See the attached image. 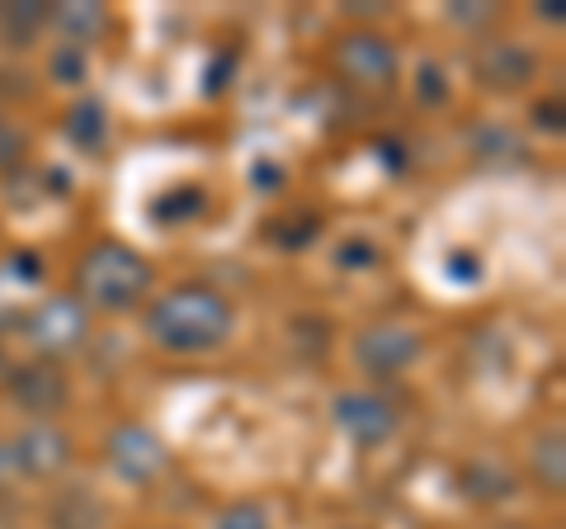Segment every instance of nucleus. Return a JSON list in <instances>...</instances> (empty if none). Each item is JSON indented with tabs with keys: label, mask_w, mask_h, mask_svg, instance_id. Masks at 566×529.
I'll list each match as a JSON object with an SVG mask.
<instances>
[{
	"label": "nucleus",
	"mask_w": 566,
	"mask_h": 529,
	"mask_svg": "<svg viewBox=\"0 0 566 529\" xmlns=\"http://www.w3.org/2000/svg\"><path fill=\"white\" fill-rule=\"evenodd\" d=\"M6 374H10V355L0 350V383H6Z\"/></svg>",
	"instance_id": "nucleus-28"
},
{
	"label": "nucleus",
	"mask_w": 566,
	"mask_h": 529,
	"mask_svg": "<svg viewBox=\"0 0 566 529\" xmlns=\"http://www.w3.org/2000/svg\"><path fill=\"white\" fill-rule=\"evenodd\" d=\"M424 355V336L406 322H374L354 336V364L374 378H397Z\"/></svg>",
	"instance_id": "nucleus-5"
},
{
	"label": "nucleus",
	"mask_w": 566,
	"mask_h": 529,
	"mask_svg": "<svg viewBox=\"0 0 566 529\" xmlns=\"http://www.w3.org/2000/svg\"><path fill=\"white\" fill-rule=\"evenodd\" d=\"M85 66H91V52L85 48H71V43H57L48 58V76L57 85H81L85 81Z\"/></svg>",
	"instance_id": "nucleus-18"
},
{
	"label": "nucleus",
	"mask_w": 566,
	"mask_h": 529,
	"mask_svg": "<svg viewBox=\"0 0 566 529\" xmlns=\"http://www.w3.org/2000/svg\"><path fill=\"white\" fill-rule=\"evenodd\" d=\"M104 458L114 464V473L123 483H137V487L156 483L170 468L166 439L156 435L151 426H142V421H123V426L109 435V445H104Z\"/></svg>",
	"instance_id": "nucleus-10"
},
{
	"label": "nucleus",
	"mask_w": 566,
	"mask_h": 529,
	"mask_svg": "<svg viewBox=\"0 0 566 529\" xmlns=\"http://www.w3.org/2000/svg\"><path fill=\"white\" fill-rule=\"evenodd\" d=\"M29 341L33 350H39V360H52V364H62L71 355H81L85 345H91V331H95V317L85 312L71 293H57V298H48V303H39L29 312Z\"/></svg>",
	"instance_id": "nucleus-4"
},
{
	"label": "nucleus",
	"mask_w": 566,
	"mask_h": 529,
	"mask_svg": "<svg viewBox=\"0 0 566 529\" xmlns=\"http://www.w3.org/2000/svg\"><path fill=\"white\" fill-rule=\"evenodd\" d=\"M10 445V464H14V478H57V473L71 464V454H76V445H71V435L57 426V421H29V426L20 435L6 439Z\"/></svg>",
	"instance_id": "nucleus-9"
},
{
	"label": "nucleus",
	"mask_w": 566,
	"mask_h": 529,
	"mask_svg": "<svg viewBox=\"0 0 566 529\" xmlns=\"http://www.w3.org/2000/svg\"><path fill=\"white\" fill-rule=\"evenodd\" d=\"M331 62H335V72H340L349 85H359V91H387L401 72L397 43L387 39L382 29H368V24L345 29L331 48Z\"/></svg>",
	"instance_id": "nucleus-3"
},
{
	"label": "nucleus",
	"mask_w": 566,
	"mask_h": 529,
	"mask_svg": "<svg viewBox=\"0 0 566 529\" xmlns=\"http://www.w3.org/2000/svg\"><path fill=\"white\" fill-rule=\"evenodd\" d=\"M62 133H66L71 147H81V152L95 156V152H104V143H109V114H104L99 100H81V104H71V110H66Z\"/></svg>",
	"instance_id": "nucleus-14"
},
{
	"label": "nucleus",
	"mask_w": 566,
	"mask_h": 529,
	"mask_svg": "<svg viewBox=\"0 0 566 529\" xmlns=\"http://www.w3.org/2000/svg\"><path fill=\"white\" fill-rule=\"evenodd\" d=\"M374 260H378V246L374 241H345L340 256H335L340 270H359V264H374Z\"/></svg>",
	"instance_id": "nucleus-22"
},
{
	"label": "nucleus",
	"mask_w": 566,
	"mask_h": 529,
	"mask_svg": "<svg viewBox=\"0 0 566 529\" xmlns=\"http://www.w3.org/2000/svg\"><path fill=\"white\" fill-rule=\"evenodd\" d=\"M501 529H528V525H501Z\"/></svg>",
	"instance_id": "nucleus-29"
},
{
	"label": "nucleus",
	"mask_w": 566,
	"mask_h": 529,
	"mask_svg": "<svg viewBox=\"0 0 566 529\" xmlns=\"http://www.w3.org/2000/svg\"><path fill=\"white\" fill-rule=\"evenodd\" d=\"M48 14H52V6H43V0L0 6V39H6V48H29L48 29Z\"/></svg>",
	"instance_id": "nucleus-15"
},
{
	"label": "nucleus",
	"mask_w": 566,
	"mask_h": 529,
	"mask_svg": "<svg viewBox=\"0 0 566 529\" xmlns=\"http://www.w3.org/2000/svg\"><path fill=\"white\" fill-rule=\"evenodd\" d=\"M48 525H52V529H99V525H104V510L95 506L91 491L71 487V491H62V497L52 501Z\"/></svg>",
	"instance_id": "nucleus-16"
},
{
	"label": "nucleus",
	"mask_w": 566,
	"mask_h": 529,
	"mask_svg": "<svg viewBox=\"0 0 566 529\" xmlns=\"http://www.w3.org/2000/svg\"><path fill=\"white\" fill-rule=\"evenodd\" d=\"M335 426H340L359 449H374L387 445L397 431H401V412L387 393H374V387H349V393L335 397Z\"/></svg>",
	"instance_id": "nucleus-8"
},
{
	"label": "nucleus",
	"mask_w": 566,
	"mask_h": 529,
	"mask_svg": "<svg viewBox=\"0 0 566 529\" xmlns=\"http://www.w3.org/2000/svg\"><path fill=\"white\" fill-rule=\"evenodd\" d=\"M528 473H534V483L547 491V497H562L566 491V435L557 426L534 439V449H528Z\"/></svg>",
	"instance_id": "nucleus-13"
},
{
	"label": "nucleus",
	"mask_w": 566,
	"mask_h": 529,
	"mask_svg": "<svg viewBox=\"0 0 566 529\" xmlns=\"http://www.w3.org/2000/svg\"><path fill=\"white\" fill-rule=\"evenodd\" d=\"M472 76L482 91L515 95L538 81V52L520 39H482L472 48Z\"/></svg>",
	"instance_id": "nucleus-6"
},
{
	"label": "nucleus",
	"mask_w": 566,
	"mask_h": 529,
	"mask_svg": "<svg viewBox=\"0 0 566 529\" xmlns=\"http://www.w3.org/2000/svg\"><path fill=\"white\" fill-rule=\"evenodd\" d=\"M24 152H29V137L10 118H0V170H14L24 162Z\"/></svg>",
	"instance_id": "nucleus-20"
},
{
	"label": "nucleus",
	"mask_w": 566,
	"mask_h": 529,
	"mask_svg": "<svg viewBox=\"0 0 566 529\" xmlns=\"http://www.w3.org/2000/svg\"><path fill=\"white\" fill-rule=\"evenodd\" d=\"M156 270L151 260L123 241H95L91 251L76 260V303L85 312H133L151 298Z\"/></svg>",
	"instance_id": "nucleus-2"
},
{
	"label": "nucleus",
	"mask_w": 566,
	"mask_h": 529,
	"mask_svg": "<svg viewBox=\"0 0 566 529\" xmlns=\"http://www.w3.org/2000/svg\"><path fill=\"white\" fill-rule=\"evenodd\" d=\"M147 336L156 350H166L175 360H193V355H212L232 341L237 331V312L232 303L208 289V284H175L170 293H161L142 317Z\"/></svg>",
	"instance_id": "nucleus-1"
},
{
	"label": "nucleus",
	"mask_w": 566,
	"mask_h": 529,
	"mask_svg": "<svg viewBox=\"0 0 566 529\" xmlns=\"http://www.w3.org/2000/svg\"><path fill=\"white\" fill-rule=\"evenodd\" d=\"M538 20H553V24H562V6H557V0H547V6H538Z\"/></svg>",
	"instance_id": "nucleus-27"
},
{
	"label": "nucleus",
	"mask_w": 566,
	"mask_h": 529,
	"mask_svg": "<svg viewBox=\"0 0 566 529\" xmlns=\"http://www.w3.org/2000/svg\"><path fill=\"white\" fill-rule=\"evenodd\" d=\"M534 123L547 128V133H562V100H543L534 110Z\"/></svg>",
	"instance_id": "nucleus-24"
},
{
	"label": "nucleus",
	"mask_w": 566,
	"mask_h": 529,
	"mask_svg": "<svg viewBox=\"0 0 566 529\" xmlns=\"http://www.w3.org/2000/svg\"><path fill=\"white\" fill-rule=\"evenodd\" d=\"M495 14H501L495 6H449V20L453 24H468V29H486Z\"/></svg>",
	"instance_id": "nucleus-23"
},
{
	"label": "nucleus",
	"mask_w": 566,
	"mask_h": 529,
	"mask_svg": "<svg viewBox=\"0 0 566 529\" xmlns=\"http://www.w3.org/2000/svg\"><path fill=\"white\" fill-rule=\"evenodd\" d=\"M10 264H14V274H24V279H39V274H43V270H39V256H14Z\"/></svg>",
	"instance_id": "nucleus-25"
},
{
	"label": "nucleus",
	"mask_w": 566,
	"mask_h": 529,
	"mask_svg": "<svg viewBox=\"0 0 566 529\" xmlns=\"http://www.w3.org/2000/svg\"><path fill=\"white\" fill-rule=\"evenodd\" d=\"M212 529H274V525H270V510L260 501H232L212 516Z\"/></svg>",
	"instance_id": "nucleus-19"
},
{
	"label": "nucleus",
	"mask_w": 566,
	"mask_h": 529,
	"mask_svg": "<svg viewBox=\"0 0 566 529\" xmlns=\"http://www.w3.org/2000/svg\"><path fill=\"white\" fill-rule=\"evenodd\" d=\"M208 208V189L203 185H180V189H170V194H161V199L151 204V218L156 222H189V218H199Z\"/></svg>",
	"instance_id": "nucleus-17"
},
{
	"label": "nucleus",
	"mask_w": 566,
	"mask_h": 529,
	"mask_svg": "<svg viewBox=\"0 0 566 529\" xmlns=\"http://www.w3.org/2000/svg\"><path fill=\"white\" fill-rule=\"evenodd\" d=\"M6 397L10 407H20L33 421H52L66 402H71V383H66V369L52 364V360H29V364H10L6 374Z\"/></svg>",
	"instance_id": "nucleus-7"
},
{
	"label": "nucleus",
	"mask_w": 566,
	"mask_h": 529,
	"mask_svg": "<svg viewBox=\"0 0 566 529\" xmlns=\"http://www.w3.org/2000/svg\"><path fill=\"white\" fill-rule=\"evenodd\" d=\"M48 29L57 33L62 43L91 52V43H99L104 33L114 29V14L104 6H95V0H66V6H52Z\"/></svg>",
	"instance_id": "nucleus-11"
},
{
	"label": "nucleus",
	"mask_w": 566,
	"mask_h": 529,
	"mask_svg": "<svg viewBox=\"0 0 566 529\" xmlns=\"http://www.w3.org/2000/svg\"><path fill=\"white\" fill-rule=\"evenodd\" d=\"M458 487H463L468 501H482V506H495V501H510L515 497V468L501 464V458H468L463 468H458Z\"/></svg>",
	"instance_id": "nucleus-12"
},
{
	"label": "nucleus",
	"mask_w": 566,
	"mask_h": 529,
	"mask_svg": "<svg viewBox=\"0 0 566 529\" xmlns=\"http://www.w3.org/2000/svg\"><path fill=\"white\" fill-rule=\"evenodd\" d=\"M420 100H424V104H444V100H449L444 72H439L434 62H424V66H420Z\"/></svg>",
	"instance_id": "nucleus-21"
},
{
	"label": "nucleus",
	"mask_w": 566,
	"mask_h": 529,
	"mask_svg": "<svg viewBox=\"0 0 566 529\" xmlns=\"http://www.w3.org/2000/svg\"><path fill=\"white\" fill-rule=\"evenodd\" d=\"M382 10H387V6H378V0H374V6H345L349 20H378Z\"/></svg>",
	"instance_id": "nucleus-26"
}]
</instances>
